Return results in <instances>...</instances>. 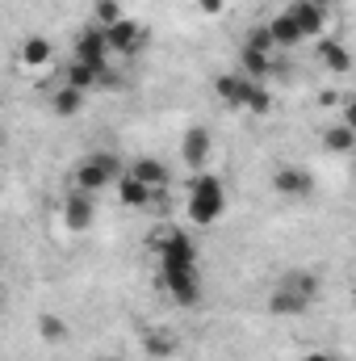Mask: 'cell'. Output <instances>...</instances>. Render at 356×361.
<instances>
[{"label": "cell", "mask_w": 356, "mask_h": 361, "mask_svg": "<svg viewBox=\"0 0 356 361\" xmlns=\"http://www.w3.org/2000/svg\"><path fill=\"white\" fill-rule=\"evenodd\" d=\"M323 147L336 152V156H352L356 152V130L348 126V122H336V126L323 135Z\"/></svg>", "instance_id": "15"}, {"label": "cell", "mask_w": 356, "mask_h": 361, "mask_svg": "<svg viewBox=\"0 0 356 361\" xmlns=\"http://www.w3.org/2000/svg\"><path fill=\"white\" fill-rule=\"evenodd\" d=\"M109 34L101 30V25H92V30H84L80 38H76V59H84V63H92L96 72H105L109 68Z\"/></svg>", "instance_id": "6"}, {"label": "cell", "mask_w": 356, "mask_h": 361, "mask_svg": "<svg viewBox=\"0 0 356 361\" xmlns=\"http://www.w3.org/2000/svg\"><path fill=\"white\" fill-rule=\"evenodd\" d=\"M352 156H356V152H352Z\"/></svg>", "instance_id": "33"}, {"label": "cell", "mask_w": 356, "mask_h": 361, "mask_svg": "<svg viewBox=\"0 0 356 361\" xmlns=\"http://www.w3.org/2000/svg\"><path fill=\"white\" fill-rule=\"evenodd\" d=\"M126 173H130L134 180H143V185H151V189L168 180V169H164L160 160H151V156H143V160H134V164H130Z\"/></svg>", "instance_id": "18"}, {"label": "cell", "mask_w": 356, "mask_h": 361, "mask_svg": "<svg viewBox=\"0 0 356 361\" xmlns=\"http://www.w3.org/2000/svg\"><path fill=\"white\" fill-rule=\"evenodd\" d=\"M160 286L177 298L180 307L201 302V277H197V269H160Z\"/></svg>", "instance_id": "4"}, {"label": "cell", "mask_w": 356, "mask_h": 361, "mask_svg": "<svg viewBox=\"0 0 356 361\" xmlns=\"http://www.w3.org/2000/svg\"><path fill=\"white\" fill-rule=\"evenodd\" d=\"M310 4H323V8H327V4H331V0H310Z\"/></svg>", "instance_id": "31"}, {"label": "cell", "mask_w": 356, "mask_h": 361, "mask_svg": "<svg viewBox=\"0 0 356 361\" xmlns=\"http://www.w3.org/2000/svg\"><path fill=\"white\" fill-rule=\"evenodd\" d=\"M92 193L84 189H72L68 197H63V223H68V231H89L92 227Z\"/></svg>", "instance_id": "7"}, {"label": "cell", "mask_w": 356, "mask_h": 361, "mask_svg": "<svg viewBox=\"0 0 356 361\" xmlns=\"http://www.w3.org/2000/svg\"><path fill=\"white\" fill-rule=\"evenodd\" d=\"M21 63H25V68L51 63V42H46V38H25V42H21Z\"/></svg>", "instance_id": "21"}, {"label": "cell", "mask_w": 356, "mask_h": 361, "mask_svg": "<svg viewBox=\"0 0 356 361\" xmlns=\"http://www.w3.org/2000/svg\"><path fill=\"white\" fill-rule=\"evenodd\" d=\"M92 13H96V25H101V30H109V25L126 21V17H122V4H117V0H96V4H92Z\"/></svg>", "instance_id": "23"}, {"label": "cell", "mask_w": 356, "mask_h": 361, "mask_svg": "<svg viewBox=\"0 0 356 361\" xmlns=\"http://www.w3.org/2000/svg\"><path fill=\"white\" fill-rule=\"evenodd\" d=\"M117 197H122V206H147V197H151V185H143V180H134L130 173L117 180Z\"/></svg>", "instance_id": "20"}, {"label": "cell", "mask_w": 356, "mask_h": 361, "mask_svg": "<svg viewBox=\"0 0 356 361\" xmlns=\"http://www.w3.org/2000/svg\"><path fill=\"white\" fill-rule=\"evenodd\" d=\"M105 34H109V47H113L117 55H134V51L143 47V38H147V34H143V25H139V21H130V17H126V21H117V25H109Z\"/></svg>", "instance_id": "9"}, {"label": "cell", "mask_w": 356, "mask_h": 361, "mask_svg": "<svg viewBox=\"0 0 356 361\" xmlns=\"http://www.w3.org/2000/svg\"><path fill=\"white\" fill-rule=\"evenodd\" d=\"M155 252H160V269H197V248L184 231H168L155 240Z\"/></svg>", "instance_id": "3"}, {"label": "cell", "mask_w": 356, "mask_h": 361, "mask_svg": "<svg viewBox=\"0 0 356 361\" xmlns=\"http://www.w3.org/2000/svg\"><path fill=\"white\" fill-rule=\"evenodd\" d=\"M340 122H348V126L356 130V97L348 101V105H344V118H340Z\"/></svg>", "instance_id": "29"}, {"label": "cell", "mask_w": 356, "mask_h": 361, "mask_svg": "<svg viewBox=\"0 0 356 361\" xmlns=\"http://www.w3.org/2000/svg\"><path fill=\"white\" fill-rule=\"evenodd\" d=\"M276 286H285V290H293V294H306L310 302H314V294H319V277L310 269H289V273H281V281Z\"/></svg>", "instance_id": "17"}, {"label": "cell", "mask_w": 356, "mask_h": 361, "mask_svg": "<svg viewBox=\"0 0 356 361\" xmlns=\"http://www.w3.org/2000/svg\"><path fill=\"white\" fill-rule=\"evenodd\" d=\"M272 189H276L281 197H306V193L314 189V180H310V173H306V169H276Z\"/></svg>", "instance_id": "11"}, {"label": "cell", "mask_w": 356, "mask_h": 361, "mask_svg": "<svg viewBox=\"0 0 356 361\" xmlns=\"http://www.w3.org/2000/svg\"><path fill=\"white\" fill-rule=\"evenodd\" d=\"M256 85H260V80H252V76H243V72H222V76H214V89H218V97H222L231 109H248Z\"/></svg>", "instance_id": "5"}, {"label": "cell", "mask_w": 356, "mask_h": 361, "mask_svg": "<svg viewBox=\"0 0 356 361\" xmlns=\"http://www.w3.org/2000/svg\"><path fill=\"white\" fill-rule=\"evenodd\" d=\"M272 109V92L265 89V85H256V92H252V105H248V114H268Z\"/></svg>", "instance_id": "27"}, {"label": "cell", "mask_w": 356, "mask_h": 361, "mask_svg": "<svg viewBox=\"0 0 356 361\" xmlns=\"http://www.w3.org/2000/svg\"><path fill=\"white\" fill-rule=\"evenodd\" d=\"M63 85L89 92V89H96V85H101V72H96L92 63H84V59H72V63L63 68Z\"/></svg>", "instance_id": "14"}, {"label": "cell", "mask_w": 356, "mask_h": 361, "mask_svg": "<svg viewBox=\"0 0 356 361\" xmlns=\"http://www.w3.org/2000/svg\"><path fill=\"white\" fill-rule=\"evenodd\" d=\"M243 47H252V51H265V55H272V47H276V38H272V30L265 25H256V30H248V38H243Z\"/></svg>", "instance_id": "26"}, {"label": "cell", "mask_w": 356, "mask_h": 361, "mask_svg": "<svg viewBox=\"0 0 356 361\" xmlns=\"http://www.w3.org/2000/svg\"><path fill=\"white\" fill-rule=\"evenodd\" d=\"M302 361H336V357H327V353H306Z\"/></svg>", "instance_id": "30"}, {"label": "cell", "mask_w": 356, "mask_h": 361, "mask_svg": "<svg viewBox=\"0 0 356 361\" xmlns=\"http://www.w3.org/2000/svg\"><path fill=\"white\" fill-rule=\"evenodd\" d=\"M197 8H201L205 17H218V13H222V0H197Z\"/></svg>", "instance_id": "28"}, {"label": "cell", "mask_w": 356, "mask_h": 361, "mask_svg": "<svg viewBox=\"0 0 356 361\" xmlns=\"http://www.w3.org/2000/svg\"><path fill=\"white\" fill-rule=\"evenodd\" d=\"M143 349H147L151 357H172V353H177V336H164V332H151V336L143 341Z\"/></svg>", "instance_id": "25"}, {"label": "cell", "mask_w": 356, "mask_h": 361, "mask_svg": "<svg viewBox=\"0 0 356 361\" xmlns=\"http://www.w3.org/2000/svg\"><path fill=\"white\" fill-rule=\"evenodd\" d=\"M72 180H76V189H84V193H101L105 185H117L122 180V164H117V156H89L76 173H72Z\"/></svg>", "instance_id": "2"}, {"label": "cell", "mask_w": 356, "mask_h": 361, "mask_svg": "<svg viewBox=\"0 0 356 361\" xmlns=\"http://www.w3.org/2000/svg\"><path fill=\"white\" fill-rule=\"evenodd\" d=\"M268 30H272V38H276V47H298L306 34H302V25L289 17V13H276L272 21H268Z\"/></svg>", "instance_id": "16"}, {"label": "cell", "mask_w": 356, "mask_h": 361, "mask_svg": "<svg viewBox=\"0 0 356 361\" xmlns=\"http://www.w3.org/2000/svg\"><path fill=\"white\" fill-rule=\"evenodd\" d=\"M38 332H42V341H68V324L59 319V315H38Z\"/></svg>", "instance_id": "24"}, {"label": "cell", "mask_w": 356, "mask_h": 361, "mask_svg": "<svg viewBox=\"0 0 356 361\" xmlns=\"http://www.w3.org/2000/svg\"><path fill=\"white\" fill-rule=\"evenodd\" d=\"M227 210V189L214 173H197L189 180V219L197 227H214Z\"/></svg>", "instance_id": "1"}, {"label": "cell", "mask_w": 356, "mask_h": 361, "mask_svg": "<svg viewBox=\"0 0 356 361\" xmlns=\"http://www.w3.org/2000/svg\"><path fill=\"white\" fill-rule=\"evenodd\" d=\"M101 361H122V357H101Z\"/></svg>", "instance_id": "32"}, {"label": "cell", "mask_w": 356, "mask_h": 361, "mask_svg": "<svg viewBox=\"0 0 356 361\" xmlns=\"http://www.w3.org/2000/svg\"><path fill=\"white\" fill-rule=\"evenodd\" d=\"M306 307H310V298H306V294H293V290H285V286H276L272 298H268V315H276V319L306 315Z\"/></svg>", "instance_id": "12"}, {"label": "cell", "mask_w": 356, "mask_h": 361, "mask_svg": "<svg viewBox=\"0 0 356 361\" xmlns=\"http://www.w3.org/2000/svg\"><path fill=\"white\" fill-rule=\"evenodd\" d=\"M210 130L205 126H189L184 130V139H180V156H184V164L193 169V173H201V164L210 160Z\"/></svg>", "instance_id": "8"}, {"label": "cell", "mask_w": 356, "mask_h": 361, "mask_svg": "<svg viewBox=\"0 0 356 361\" xmlns=\"http://www.w3.org/2000/svg\"><path fill=\"white\" fill-rule=\"evenodd\" d=\"M319 59H323V68H327V72H336V76L352 72V55H348V47H344V42H336V38H327V42L319 47Z\"/></svg>", "instance_id": "13"}, {"label": "cell", "mask_w": 356, "mask_h": 361, "mask_svg": "<svg viewBox=\"0 0 356 361\" xmlns=\"http://www.w3.org/2000/svg\"><path fill=\"white\" fill-rule=\"evenodd\" d=\"M80 105H84V92L72 89V85H59V92L51 97V109H55L59 118H76V114H80Z\"/></svg>", "instance_id": "19"}, {"label": "cell", "mask_w": 356, "mask_h": 361, "mask_svg": "<svg viewBox=\"0 0 356 361\" xmlns=\"http://www.w3.org/2000/svg\"><path fill=\"white\" fill-rule=\"evenodd\" d=\"M285 13L302 25V34H306V38H319V34H323V25H327V8H323V4H310V0H298V4H293V8H285Z\"/></svg>", "instance_id": "10"}, {"label": "cell", "mask_w": 356, "mask_h": 361, "mask_svg": "<svg viewBox=\"0 0 356 361\" xmlns=\"http://www.w3.org/2000/svg\"><path fill=\"white\" fill-rule=\"evenodd\" d=\"M268 72H272V55L243 47V76H252V80H268Z\"/></svg>", "instance_id": "22"}]
</instances>
